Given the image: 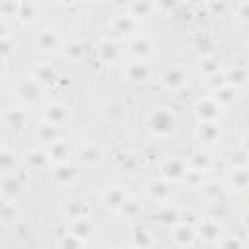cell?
Returning <instances> with one entry per match:
<instances>
[{
    "label": "cell",
    "instance_id": "1",
    "mask_svg": "<svg viewBox=\"0 0 249 249\" xmlns=\"http://www.w3.org/2000/svg\"><path fill=\"white\" fill-rule=\"evenodd\" d=\"M148 124H150V130H152L154 134L163 136V134H169V132L173 130V126H175V117H173V113H171L169 109H156V111L150 115Z\"/></svg>",
    "mask_w": 249,
    "mask_h": 249
},
{
    "label": "cell",
    "instance_id": "2",
    "mask_svg": "<svg viewBox=\"0 0 249 249\" xmlns=\"http://www.w3.org/2000/svg\"><path fill=\"white\" fill-rule=\"evenodd\" d=\"M196 117L202 121V123H212V121H216L218 117H220V113H222V107L212 99V97H204V99H200L198 103H196Z\"/></svg>",
    "mask_w": 249,
    "mask_h": 249
},
{
    "label": "cell",
    "instance_id": "3",
    "mask_svg": "<svg viewBox=\"0 0 249 249\" xmlns=\"http://www.w3.org/2000/svg\"><path fill=\"white\" fill-rule=\"evenodd\" d=\"M18 97L25 103H33L41 97V84H37L33 78H25L18 84Z\"/></svg>",
    "mask_w": 249,
    "mask_h": 249
},
{
    "label": "cell",
    "instance_id": "4",
    "mask_svg": "<svg viewBox=\"0 0 249 249\" xmlns=\"http://www.w3.org/2000/svg\"><path fill=\"white\" fill-rule=\"evenodd\" d=\"M21 187H23V181L18 175H6L0 183V193L4 195V198H14L21 193Z\"/></svg>",
    "mask_w": 249,
    "mask_h": 249
},
{
    "label": "cell",
    "instance_id": "5",
    "mask_svg": "<svg viewBox=\"0 0 249 249\" xmlns=\"http://www.w3.org/2000/svg\"><path fill=\"white\" fill-rule=\"evenodd\" d=\"M35 41H37V47L39 49L53 51V49H56L60 45V35L56 31H53V29H41L37 33V39Z\"/></svg>",
    "mask_w": 249,
    "mask_h": 249
},
{
    "label": "cell",
    "instance_id": "6",
    "mask_svg": "<svg viewBox=\"0 0 249 249\" xmlns=\"http://www.w3.org/2000/svg\"><path fill=\"white\" fill-rule=\"evenodd\" d=\"M66 117H68V109L62 103H49L45 107V123L58 126Z\"/></svg>",
    "mask_w": 249,
    "mask_h": 249
},
{
    "label": "cell",
    "instance_id": "7",
    "mask_svg": "<svg viewBox=\"0 0 249 249\" xmlns=\"http://www.w3.org/2000/svg\"><path fill=\"white\" fill-rule=\"evenodd\" d=\"M33 80L37 84H41V86H45V84L49 86V84H54L58 80V76H56V72H54V68L51 64H39L33 70Z\"/></svg>",
    "mask_w": 249,
    "mask_h": 249
},
{
    "label": "cell",
    "instance_id": "8",
    "mask_svg": "<svg viewBox=\"0 0 249 249\" xmlns=\"http://www.w3.org/2000/svg\"><path fill=\"white\" fill-rule=\"evenodd\" d=\"M247 82V70L243 66H233L231 70H228L226 78H224V84L237 89V88H243Z\"/></svg>",
    "mask_w": 249,
    "mask_h": 249
},
{
    "label": "cell",
    "instance_id": "9",
    "mask_svg": "<svg viewBox=\"0 0 249 249\" xmlns=\"http://www.w3.org/2000/svg\"><path fill=\"white\" fill-rule=\"evenodd\" d=\"M78 160H80L84 165H95V163H99V160H101V150H99V146H95V144H86V146H82L80 152H78Z\"/></svg>",
    "mask_w": 249,
    "mask_h": 249
},
{
    "label": "cell",
    "instance_id": "10",
    "mask_svg": "<svg viewBox=\"0 0 249 249\" xmlns=\"http://www.w3.org/2000/svg\"><path fill=\"white\" fill-rule=\"evenodd\" d=\"M53 177L58 183H72L78 177V169L74 165H70V163H58L54 167V171H53Z\"/></svg>",
    "mask_w": 249,
    "mask_h": 249
},
{
    "label": "cell",
    "instance_id": "11",
    "mask_svg": "<svg viewBox=\"0 0 249 249\" xmlns=\"http://www.w3.org/2000/svg\"><path fill=\"white\" fill-rule=\"evenodd\" d=\"M4 123L10 128H21L27 123V113L23 109H16V107L14 109H8L4 113Z\"/></svg>",
    "mask_w": 249,
    "mask_h": 249
},
{
    "label": "cell",
    "instance_id": "12",
    "mask_svg": "<svg viewBox=\"0 0 249 249\" xmlns=\"http://www.w3.org/2000/svg\"><path fill=\"white\" fill-rule=\"evenodd\" d=\"M66 156H68V144L62 138H58V140H54V142L49 144V150H47V158L49 160L60 163V161L66 160Z\"/></svg>",
    "mask_w": 249,
    "mask_h": 249
},
{
    "label": "cell",
    "instance_id": "13",
    "mask_svg": "<svg viewBox=\"0 0 249 249\" xmlns=\"http://www.w3.org/2000/svg\"><path fill=\"white\" fill-rule=\"evenodd\" d=\"M124 200H126V191H124L123 187H111V189L105 191V195H103L105 206H111V208H119Z\"/></svg>",
    "mask_w": 249,
    "mask_h": 249
},
{
    "label": "cell",
    "instance_id": "14",
    "mask_svg": "<svg viewBox=\"0 0 249 249\" xmlns=\"http://www.w3.org/2000/svg\"><path fill=\"white\" fill-rule=\"evenodd\" d=\"M185 82H187V74H185V72H183L179 66L169 68V70L165 72V76H163V84H165L167 88H171V89L181 88Z\"/></svg>",
    "mask_w": 249,
    "mask_h": 249
},
{
    "label": "cell",
    "instance_id": "15",
    "mask_svg": "<svg viewBox=\"0 0 249 249\" xmlns=\"http://www.w3.org/2000/svg\"><path fill=\"white\" fill-rule=\"evenodd\" d=\"M163 171H165V177H167V179L177 181V179H183V175H185V171H187V165H185L183 160L173 158V160H169V161L165 163Z\"/></svg>",
    "mask_w": 249,
    "mask_h": 249
},
{
    "label": "cell",
    "instance_id": "16",
    "mask_svg": "<svg viewBox=\"0 0 249 249\" xmlns=\"http://www.w3.org/2000/svg\"><path fill=\"white\" fill-rule=\"evenodd\" d=\"M212 99H214L220 107H228V105H230V103H233V99H235V89H233V88H230V86H226V84H222L220 88H216V89H214Z\"/></svg>",
    "mask_w": 249,
    "mask_h": 249
},
{
    "label": "cell",
    "instance_id": "17",
    "mask_svg": "<svg viewBox=\"0 0 249 249\" xmlns=\"http://www.w3.org/2000/svg\"><path fill=\"white\" fill-rule=\"evenodd\" d=\"M198 235L206 241H216L220 237V226L214 220H202L198 224Z\"/></svg>",
    "mask_w": 249,
    "mask_h": 249
},
{
    "label": "cell",
    "instance_id": "18",
    "mask_svg": "<svg viewBox=\"0 0 249 249\" xmlns=\"http://www.w3.org/2000/svg\"><path fill=\"white\" fill-rule=\"evenodd\" d=\"M196 134H198V138L204 140V142H214V140H218V136H220V126H218L216 121H212V123H200Z\"/></svg>",
    "mask_w": 249,
    "mask_h": 249
},
{
    "label": "cell",
    "instance_id": "19",
    "mask_svg": "<svg viewBox=\"0 0 249 249\" xmlns=\"http://www.w3.org/2000/svg\"><path fill=\"white\" fill-rule=\"evenodd\" d=\"M91 231H93V226H91L89 220H86V218H78V220H74L72 235H74L78 241H86V239L91 235Z\"/></svg>",
    "mask_w": 249,
    "mask_h": 249
},
{
    "label": "cell",
    "instance_id": "20",
    "mask_svg": "<svg viewBox=\"0 0 249 249\" xmlns=\"http://www.w3.org/2000/svg\"><path fill=\"white\" fill-rule=\"evenodd\" d=\"M171 237L177 245H191L195 239V231L191 226H175L171 231Z\"/></svg>",
    "mask_w": 249,
    "mask_h": 249
},
{
    "label": "cell",
    "instance_id": "21",
    "mask_svg": "<svg viewBox=\"0 0 249 249\" xmlns=\"http://www.w3.org/2000/svg\"><path fill=\"white\" fill-rule=\"evenodd\" d=\"M37 138L43 140V142H47V144L58 140V138H60L58 126H54V124H51V123H43V124H39V126H37Z\"/></svg>",
    "mask_w": 249,
    "mask_h": 249
},
{
    "label": "cell",
    "instance_id": "22",
    "mask_svg": "<svg viewBox=\"0 0 249 249\" xmlns=\"http://www.w3.org/2000/svg\"><path fill=\"white\" fill-rule=\"evenodd\" d=\"M126 78L132 80V82H142L148 78V66L142 62V60H136V62H130L128 68H126Z\"/></svg>",
    "mask_w": 249,
    "mask_h": 249
},
{
    "label": "cell",
    "instance_id": "23",
    "mask_svg": "<svg viewBox=\"0 0 249 249\" xmlns=\"http://www.w3.org/2000/svg\"><path fill=\"white\" fill-rule=\"evenodd\" d=\"M148 195L152 196V198H158V200H163V198H167L169 195H171V187H169V183L167 181H152L150 183V187H148Z\"/></svg>",
    "mask_w": 249,
    "mask_h": 249
},
{
    "label": "cell",
    "instance_id": "24",
    "mask_svg": "<svg viewBox=\"0 0 249 249\" xmlns=\"http://www.w3.org/2000/svg\"><path fill=\"white\" fill-rule=\"evenodd\" d=\"M210 165V156L204 154V152H196L189 158V169H195V171H204L206 167Z\"/></svg>",
    "mask_w": 249,
    "mask_h": 249
},
{
    "label": "cell",
    "instance_id": "25",
    "mask_svg": "<svg viewBox=\"0 0 249 249\" xmlns=\"http://www.w3.org/2000/svg\"><path fill=\"white\" fill-rule=\"evenodd\" d=\"M16 163H18L16 154L8 148H0V171H12L16 169Z\"/></svg>",
    "mask_w": 249,
    "mask_h": 249
},
{
    "label": "cell",
    "instance_id": "26",
    "mask_svg": "<svg viewBox=\"0 0 249 249\" xmlns=\"http://www.w3.org/2000/svg\"><path fill=\"white\" fill-rule=\"evenodd\" d=\"M113 25H115L117 31H123V33L124 31H132L136 27V18H132L130 14H123V16H117L115 18Z\"/></svg>",
    "mask_w": 249,
    "mask_h": 249
},
{
    "label": "cell",
    "instance_id": "27",
    "mask_svg": "<svg viewBox=\"0 0 249 249\" xmlns=\"http://www.w3.org/2000/svg\"><path fill=\"white\" fill-rule=\"evenodd\" d=\"M99 56H101V60H105V62H113V60L119 56V51H117L115 43H111V41H101V43H99Z\"/></svg>",
    "mask_w": 249,
    "mask_h": 249
},
{
    "label": "cell",
    "instance_id": "28",
    "mask_svg": "<svg viewBox=\"0 0 249 249\" xmlns=\"http://www.w3.org/2000/svg\"><path fill=\"white\" fill-rule=\"evenodd\" d=\"M35 4H31V2H19V4H16V14H18V18L21 19V21H29V19H33L35 18Z\"/></svg>",
    "mask_w": 249,
    "mask_h": 249
},
{
    "label": "cell",
    "instance_id": "29",
    "mask_svg": "<svg viewBox=\"0 0 249 249\" xmlns=\"http://www.w3.org/2000/svg\"><path fill=\"white\" fill-rule=\"evenodd\" d=\"M132 53H134V56H138L140 60L150 53V41L146 39V37H136L134 41H132Z\"/></svg>",
    "mask_w": 249,
    "mask_h": 249
},
{
    "label": "cell",
    "instance_id": "30",
    "mask_svg": "<svg viewBox=\"0 0 249 249\" xmlns=\"http://www.w3.org/2000/svg\"><path fill=\"white\" fill-rule=\"evenodd\" d=\"M117 210H119L124 218H134V216H138V214H140V202H136V200H132V198H130V200L126 198V200H124Z\"/></svg>",
    "mask_w": 249,
    "mask_h": 249
},
{
    "label": "cell",
    "instance_id": "31",
    "mask_svg": "<svg viewBox=\"0 0 249 249\" xmlns=\"http://www.w3.org/2000/svg\"><path fill=\"white\" fill-rule=\"evenodd\" d=\"M27 163L31 165V167H45L47 165V161H49V158H47V152H39V150H33V152H29L27 154Z\"/></svg>",
    "mask_w": 249,
    "mask_h": 249
},
{
    "label": "cell",
    "instance_id": "32",
    "mask_svg": "<svg viewBox=\"0 0 249 249\" xmlns=\"http://www.w3.org/2000/svg\"><path fill=\"white\" fill-rule=\"evenodd\" d=\"M200 72L204 76H208V78L216 76L220 72V62L216 58H204V60H200Z\"/></svg>",
    "mask_w": 249,
    "mask_h": 249
},
{
    "label": "cell",
    "instance_id": "33",
    "mask_svg": "<svg viewBox=\"0 0 249 249\" xmlns=\"http://www.w3.org/2000/svg\"><path fill=\"white\" fill-rule=\"evenodd\" d=\"M84 212H86V206H84V202H80V200H70V202L66 204V214H68L70 218H74V220L86 218Z\"/></svg>",
    "mask_w": 249,
    "mask_h": 249
},
{
    "label": "cell",
    "instance_id": "34",
    "mask_svg": "<svg viewBox=\"0 0 249 249\" xmlns=\"http://www.w3.org/2000/svg\"><path fill=\"white\" fill-rule=\"evenodd\" d=\"M183 179L187 181L189 187H202L204 183V177H202V171H195V169H187Z\"/></svg>",
    "mask_w": 249,
    "mask_h": 249
},
{
    "label": "cell",
    "instance_id": "35",
    "mask_svg": "<svg viewBox=\"0 0 249 249\" xmlns=\"http://www.w3.org/2000/svg\"><path fill=\"white\" fill-rule=\"evenodd\" d=\"M177 220H179V212L175 208H165L160 214V222L165 226H177Z\"/></svg>",
    "mask_w": 249,
    "mask_h": 249
},
{
    "label": "cell",
    "instance_id": "36",
    "mask_svg": "<svg viewBox=\"0 0 249 249\" xmlns=\"http://www.w3.org/2000/svg\"><path fill=\"white\" fill-rule=\"evenodd\" d=\"M130 16L136 18V16H146L148 12H152L154 4H148V2H136V4H130Z\"/></svg>",
    "mask_w": 249,
    "mask_h": 249
},
{
    "label": "cell",
    "instance_id": "37",
    "mask_svg": "<svg viewBox=\"0 0 249 249\" xmlns=\"http://www.w3.org/2000/svg\"><path fill=\"white\" fill-rule=\"evenodd\" d=\"M231 183H233L235 189H245L247 187V171H245V167L243 169H233Z\"/></svg>",
    "mask_w": 249,
    "mask_h": 249
},
{
    "label": "cell",
    "instance_id": "38",
    "mask_svg": "<svg viewBox=\"0 0 249 249\" xmlns=\"http://www.w3.org/2000/svg\"><path fill=\"white\" fill-rule=\"evenodd\" d=\"M231 163L235 169H243L247 165V152L245 150H235L231 154Z\"/></svg>",
    "mask_w": 249,
    "mask_h": 249
},
{
    "label": "cell",
    "instance_id": "39",
    "mask_svg": "<svg viewBox=\"0 0 249 249\" xmlns=\"http://www.w3.org/2000/svg\"><path fill=\"white\" fill-rule=\"evenodd\" d=\"M132 241L134 245H140V247H148L150 245V233L144 231V230H136L134 235H132Z\"/></svg>",
    "mask_w": 249,
    "mask_h": 249
},
{
    "label": "cell",
    "instance_id": "40",
    "mask_svg": "<svg viewBox=\"0 0 249 249\" xmlns=\"http://www.w3.org/2000/svg\"><path fill=\"white\" fill-rule=\"evenodd\" d=\"M202 193L206 196H218L222 193V187L216 183V181H210V183H202Z\"/></svg>",
    "mask_w": 249,
    "mask_h": 249
},
{
    "label": "cell",
    "instance_id": "41",
    "mask_svg": "<svg viewBox=\"0 0 249 249\" xmlns=\"http://www.w3.org/2000/svg\"><path fill=\"white\" fill-rule=\"evenodd\" d=\"M16 206L14 204H10V202H6V206L0 210V220H4V222H10V220H14L16 218Z\"/></svg>",
    "mask_w": 249,
    "mask_h": 249
},
{
    "label": "cell",
    "instance_id": "42",
    "mask_svg": "<svg viewBox=\"0 0 249 249\" xmlns=\"http://www.w3.org/2000/svg\"><path fill=\"white\" fill-rule=\"evenodd\" d=\"M220 249H243V245L237 237H224L220 241Z\"/></svg>",
    "mask_w": 249,
    "mask_h": 249
},
{
    "label": "cell",
    "instance_id": "43",
    "mask_svg": "<svg viewBox=\"0 0 249 249\" xmlns=\"http://www.w3.org/2000/svg\"><path fill=\"white\" fill-rule=\"evenodd\" d=\"M80 243H82V241H78V239L70 233V235H64V237H62L60 247H62V249H80Z\"/></svg>",
    "mask_w": 249,
    "mask_h": 249
},
{
    "label": "cell",
    "instance_id": "44",
    "mask_svg": "<svg viewBox=\"0 0 249 249\" xmlns=\"http://www.w3.org/2000/svg\"><path fill=\"white\" fill-rule=\"evenodd\" d=\"M12 41L10 39H6V37H0V58H4V56H8L10 53H12Z\"/></svg>",
    "mask_w": 249,
    "mask_h": 249
},
{
    "label": "cell",
    "instance_id": "45",
    "mask_svg": "<svg viewBox=\"0 0 249 249\" xmlns=\"http://www.w3.org/2000/svg\"><path fill=\"white\" fill-rule=\"evenodd\" d=\"M237 16H239V19H247V16H249V4H247V2L239 4V12H237Z\"/></svg>",
    "mask_w": 249,
    "mask_h": 249
},
{
    "label": "cell",
    "instance_id": "46",
    "mask_svg": "<svg viewBox=\"0 0 249 249\" xmlns=\"http://www.w3.org/2000/svg\"><path fill=\"white\" fill-rule=\"evenodd\" d=\"M66 51H70L72 54H80V45H76V43H74V45H68Z\"/></svg>",
    "mask_w": 249,
    "mask_h": 249
},
{
    "label": "cell",
    "instance_id": "47",
    "mask_svg": "<svg viewBox=\"0 0 249 249\" xmlns=\"http://www.w3.org/2000/svg\"><path fill=\"white\" fill-rule=\"evenodd\" d=\"M2 74H4V62H2V58H0V78H2Z\"/></svg>",
    "mask_w": 249,
    "mask_h": 249
},
{
    "label": "cell",
    "instance_id": "48",
    "mask_svg": "<svg viewBox=\"0 0 249 249\" xmlns=\"http://www.w3.org/2000/svg\"><path fill=\"white\" fill-rule=\"evenodd\" d=\"M6 206V198H0V210Z\"/></svg>",
    "mask_w": 249,
    "mask_h": 249
},
{
    "label": "cell",
    "instance_id": "49",
    "mask_svg": "<svg viewBox=\"0 0 249 249\" xmlns=\"http://www.w3.org/2000/svg\"><path fill=\"white\" fill-rule=\"evenodd\" d=\"M2 33H4V25L0 23V37H2Z\"/></svg>",
    "mask_w": 249,
    "mask_h": 249
},
{
    "label": "cell",
    "instance_id": "50",
    "mask_svg": "<svg viewBox=\"0 0 249 249\" xmlns=\"http://www.w3.org/2000/svg\"><path fill=\"white\" fill-rule=\"evenodd\" d=\"M0 148H2V146H0Z\"/></svg>",
    "mask_w": 249,
    "mask_h": 249
}]
</instances>
